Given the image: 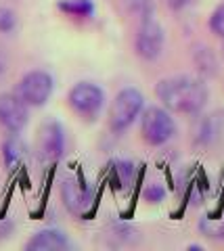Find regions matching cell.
Wrapping results in <instances>:
<instances>
[{"label":"cell","mask_w":224,"mask_h":251,"mask_svg":"<svg viewBox=\"0 0 224 251\" xmlns=\"http://www.w3.org/2000/svg\"><path fill=\"white\" fill-rule=\"evenodd\" d=\"M220 140H224V109L207 115L205 120L199 122L197 128V143L212 145V143H220Z\"/></svg>","instance_id":"cell-11"},{"label":"cell","mask_w":224,"mask_h":251,"mask_svg":"<svg viewBox=\"0 0 224 251\" xmlns=\"http://www.w3.org/2000/svg\"><path fill=\"white\" fill-rule=\"evenodd\" d=\"M122 2L138 19H145L153 15V0H122Z\"/></svg>","instance_id":"cell-15"},{"label":"cell","mask_w":224,"mask_h":251,"mask_svg":"<svg viewBox=\"0 0 224 251\" xmlns=\"http://www.w3.org/2000/svg\"><path fill=\"white\" fill-rule=\"evenodd\" d=\"M23 157H25V145L21 143V138L17 134H11V138L4 140L2 145V159H4V166L13 170L17 168L19 163L23 161Z\"/></svg>","instance_id":"cell-12"},{"label":"cell","mask_w":224,"mask_h":251,"mask_svg":"<svg viewBox=\"0 0 224 251\" xmlns=\"http://www.w3.org/2000/svg\"><path fill=\"white\" fill-rule=\"evenodd\" d=\"M164 42H166L164 27L157 23V19L153 15L141 19V25H138V31H136V40H134V49L138 57L145 61H155L161 54V50H164Z\"/></svg>","instance_id":"cell-6"},{"label":"cell","mask_w":224,"mask_h":251,"mask_svg":"<svg viewBox=\"0 0 224 251\" xmlns=\"http://www.w3.org/2000/svg\"><path fill=\"white\" fill-rule=\"evenodd\" d=\"M199 228L210 239H224V211L218 216H205L199 222Z\"/></svg>","instance_id":"cell-14"},{"label":"cell","mask_w":224,"mask_h":251,"mask_svg":"<svg viewBox=\"0 0 224 251\" xmlns=\"http://www.w3.org/2000/svg\"><path fill=\"white\" fill-rule=\"evenodd\" d=\"M145 107V97L136 88H124L113 99L109 109V126L113 132H124L134 124Z\"/></svg>","instance_id":"cell-3"},{"label":"cell","mask_w":224,"mask_h":251,"mask_svg":"<svg viewBox=\"0 0 224 251\" xmlns=\"http://www.w3.org/2000/svg\"><path fill=\"white\" fill-rule=\"evenodd\" d=\"M29 120V107L23 103L15 92L0 94V128L9 134H19L27 126Z\"/></svg>","instance_id":"cell-8"},{"label":"cell","mask_w":224,"mask_h":251,"mask_svg":"<svg viewBox=\"0 0 224 251\" xmlns=\"http://www.w3.org/2000/svg\"><path fill=\"white\" fill-rule=\"evenodd\" d=\"M38 157L44 163L57 161L65 151V130L57 120H46L38 130Z\"/></svg>","instance_id":"cell-7"},{"label":"cell","mask_w":224,"mask_h":251,"mask_svg":"<svg viewBox=\"0 0 224 251\" xmlns=\"http://www.w3.org/2000/svg\"><path fill=\"white\" fill-rule=\"evenodd\" d=\"M115 174L120 176L122 186L126 188V186H130V182H132V178H134V166L130 161H118L115 163Z\"/></svg>","instance_id":"cell-17"},{"label":"cell","mask_w":224,"mask_h":251,"mask_svg":"<svg viewBox=\"0 0 224 251\" xmlns=\"http://www.w3.org/2000/svg\"><path fill=\"white\" fill-rule=\"evenodd\" d=\"M164 195H166L164 188L157 186V184H153V186H149V188L145 191V197L149 199V201H153V203H159L161 199H164Z\"/></svg>","instance_id":"cell-20"},{"label":"cell","mask_w":224,"mask_h":251,"mask_svg":"<svg viewBox=\"0 0 224 251\" xmlns=\"http://www.w3.org/2000/svg\"><path fill=\"white\" fill-rule=\"evenodd\" d=\"M61 197H63L65 207L75 216H84L92 205V191L86 182L69 176L61 182Z\"/></svg>","instance_id":"cell-9"},{"label":"cell","mask_w":224,"mask_h":251,"mask_svg":"<svg viewBox=\"0 0 224 251\" xmlns=\"http://www.w3.org/2000/svg\"><path fill=\"white\" fill-rule=\"evenodd\" d=\"M67 103L82 120H95L105 107V92L92 82H78L69 90Z\"/></svg>","instance_id":"cell-5"},{"label":"cell","mask_w":224,"mask_h":251,"mask_svg":"<svg viewBox=\"0 0 224 251\" xmlns=\"http://www.w3.org/2000/svg\"><path fill=\"white\" fill-rule=\"evenodd\" d=\"M195 63L199 65V69H201L203 74H207V75L216 74V59H214L212 50H207L205 46H201V49L195 50Z\"/></svg>","instance_id":"cell-16"},{"label":"cell","mask_w":224,"mask_h":251,"mask_svg":"<svg viewBox=\"0 0 224 251\" xmlns=\"http://www.w3.org/2000/svg\"><path fill=\"white\" fill-rule=\"evenodd\" d=\"M72 243L61 230L55 228H44L38 230L32 239L25 243L27 251H57V249H67Z\"/></svg>","instance_id":"cell-10"},{"label":"cell","mask_w":224,"mask_h":251,"mask_svg":"<svg viewBox=\"0 0 224 251\" xmlns=\"http://www.w3.org/2000/svg\"><path fill=\"white\" fill-rule=\"evenodd\" d=\"M59 9L67 15H72V17L84 19L95 13V4H92V0H61Z\"/></svg>","instance_id":"cell-13"},{"label":"cell","mask_w":224,"mask_h":251,"mask_svg":"<svg viewBox=\"0 0 224 251\" xmlns=\"http://www.w3.org/2000/svg\"><path fill=\"white\" fill-rule=\"evenodd\" d=\"M52 90H55L52 75L49 72H42V69H34V72H27L19 80L17 88H15V94H17L27 107H42L49 103Z\"/></svg>","instance_id":"cell-4"},{"label":"cell","mask_w":224,"mask_h":251,"mask_svg":"<svg viewBox=\"0 0 224 251\" xmlns=\"http://www.w3.org/2000/svg\"><path fill=\"white\" fill-rule=\"evenodd\" d=\"M15 25H17V15H15V11L6 9V6H0V31L9 34V31L15 29Z\"/></svg>","instance_id":"cell-18"},{"label":"cell","mask_w":224,"mask_h":251,"mask_svg":"<svg viewBox=\"0 0 224 251\" xmlns=\"http://www.w3.org/2000/svg\"><path fill=\"white\" fill-rule=\"evenodd\" d=\"M155 94L168 111L174 113H199L207 103V86L201 77L195 75H172L159 80Z\"/></svg>","instance_id":"cell-1"},{"label":"cell","mask_w":224,"mask_h":251,"mask_svg":"<svg viewBox=\"0 0 224 251\" xmlns=\"http://www.w3.org/2000/svg\"><path fill=\"white\" fill-rule=\"evenodd\" d=\"M210 29L218 38H222V40H224V4H220L218 9L212 13V17H210Z\"/></svg>","instance_id":"cell-19"},{"label":"cell","mask_w":224,"mask_h":251,"mask_svg":"<svg viewBox=\"0 0 224 251\" xmlns=\"http://www.w3.org/2000/svg\"><path fill=\"white\" fill-rule=\"evenodd\" d=\"M191 0H170V4L174 6V9H182V6H187Z\"/></svg>","instance_id":"cell-21"},{"label":"cell","mask_w":224,"mask_h":251,"mask_svg":"<svg viewBox=\"0 0 224 251\" xmlns=\"http://www.w3.org/2000/svg\"><path fill=\"white\" fill-rule=\"evenodd\" d=\"M141 134L143 140L151 147H161L176 134L174 117L166 107H149L141 117Z\"/></svg>","instance_id":"cell-2"}]
</instances>
